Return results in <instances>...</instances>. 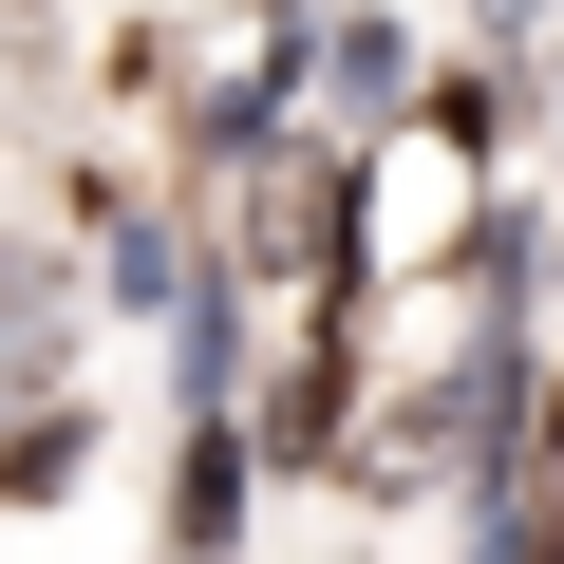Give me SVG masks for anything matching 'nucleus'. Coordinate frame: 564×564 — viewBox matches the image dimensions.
I'll list each match as a JSON object with an SVG mask.
<instances>
[]
</instances>
